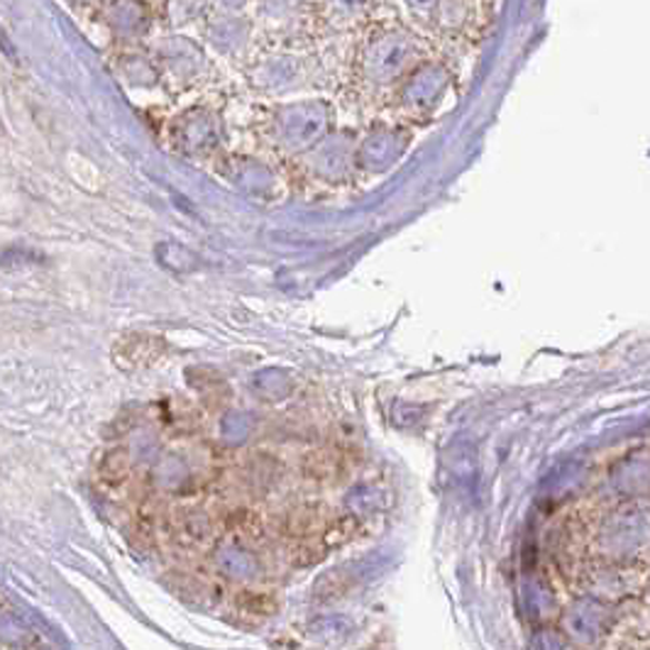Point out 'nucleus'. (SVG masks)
I'll list each match as a JSON object with an SVG mask.
<instances>
[{
	"instance_id": "obj_1",
	"label": "nucleus",
	"mask_w": 650,
	"mask_h": 650,
	"mask_svg": "<svg viewBox=\"0 0 650 650\" xmlns=\"http://www.w3.org/2000/svg\"><path fill=\"white\" fill-rule=\"evenodd\" d=\"M330 523H333V517L326 513L321 507H299L289 511L284 517V526L281 531L293 538H306V536H316V533H328Z\"/></svg>"
},
{
	"instance_id": "obj_2",
	"label": "nucleus",
	"mask_w": 650,
	"mask_h": 650,
	"mask_svg": "<svg viewBox=\"0 0 650 650\" xmlns=\"http://www.w3.org/2000/svg\"><path fill=\"white\" fill-rule=\"evenodd\" d=\"M130 472V458H128V450H113L108 452V456L98 464V477H101L103 482L108 484H120L126 480Z\"/></svg>"
},
{
	"instance_id": "obj_3",
	"label": "nucleus",
	"mask_w": 650,
	"mask_h": 650,
	"mask_svg": "<svg viewBox=\"0 0 650 650\" xmlns=\"http://www.w3.org/2000/svg\"><path fill=\"white\" fill-rule=\"evenodd\" d=\"M238 607L242 611H248V614L269 617V614H274L277 602H274V597H269L267 592H242L238 597Z\"/></svg>"
}]
</instances>
